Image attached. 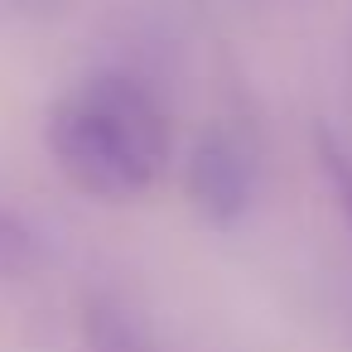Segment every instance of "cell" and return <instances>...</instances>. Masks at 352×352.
<instances>
[{
  "instance_id": "1",
  "label": "cell",
  "mask_w": 352,
  "mask_h": 352,
  "mask_svg": "<svg viewBox=\"0 0 352 352\" xmlns=\"http://www.w3.org/2000/svg\"><path fill=\"white\" fill-rule=\"evenodd\" d=\"M54 169L97 203L145 198L174 160V121L164 97L121 68L73 82L44 116Z\"/></svg>"
},
{
  "instance_id": "2",
  "label": "cell",
  "mask_w": 352,
  "mask_h": 352,
  "mask_svg": "<svg viewBox=\"0 0 352 352\" xmlns=\"http://www.w3.org/2000/svg\"><path fill=\"white\" fill-rule=\"evenodd\" d=\"M256 140L232 121H212L184 155V198L208 227L227 232L256 208Z\"/></svg>"
},
{
  "instance_id": "3",
  "label": "cell",
  "mask_w": 352,
  "mask_h": 352,
  "mask_svg": "<svg viewBox=\"0 0 352 352\" xmlns=\"http://www.w3.org/2000/svg\"><path fill=\"white\" fill-rule=\"evenodd\" d=\"M78 333H82V352H160V342L135 318V309H126L107 289H97V294L82 299Z\"/></svg>"
},
{
  "instance_id": "4",
  "label": "cell",
  "mask_w": 352,
  "mask_h": 352,
  "mask_svg": "<svg viewBox=\"0 0 352 352\" xmlns=\"http://www.w3.org/2000/svg\"><path fill=\"white\" fill-rule=\"evenodd\" d=\"M44 236L15 212L0 203V280H25L44 265Z\"/></svg>"
},
{
  "instance_id": "5",
  "label": "cell",
  "mask_w": 352,
  "mask_h": 352,
  "mask_svg": "<svg viewBox=\"0 0 352 352\" xmlns=\"http://www.w3.org/2000/svg\"><path fill=\"white\" fill-rule=\"evenodd\" d=\"M314 164L323 174V188L333 198V208L342 212L347 232H352V150L328 131V126H314Z\"/></svg>"
},
{
  "instance_id": "6",
  "label": "cell",
  "mask_w": 352,
  "mask_h": 352,
  "mask_svg": "<svg viewBox=\"0 0 352 352\" xmlns=\"http://www.w3.org/2000/svg\"><path fill=\"white\" fill-rule=\"evenodd\" d=\"M15 6H25V10H34V6H44V0H15Z\"/></svg>"
}]
</instances>
